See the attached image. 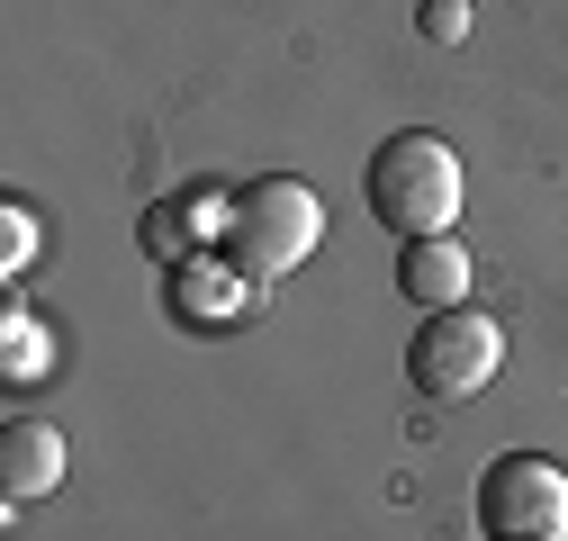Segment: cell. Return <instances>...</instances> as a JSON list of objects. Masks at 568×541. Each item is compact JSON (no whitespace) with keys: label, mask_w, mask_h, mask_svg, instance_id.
Instances as JSON below:
<instances>
[{"label":"cell","mask_w":568,"mask_h":541,"mask_svg":"<svg viewBox=\"0 0 568 541\" xmlns=\"http://www.w3.org/2000/svg\"><path fill=\"white\" fill-rule=\"evenodd\" d=\"M316 235H325V198L307 190V181H290V172H262V181H244L235 198H226V226H217V244H226V270L235 280H290V270L316 253Z\"/></svg>","instance_id":"obj_1"},{"label":"cell","mask_w":568,"mask_h":541,"mask_svg":"<svg viewBox=\"0 0 568 541\" xmlns=\"http://www.w3.org/2000/svg\"><path fill=\"white\" fill-rule=\"evenodd\" d=\"M362 198H371V217L397 244L452 235V217H460V154L443 145V135H424V126H397L371 154V172H362Z\"/></svg>","instance_id":"obj_2"},{"label":"cell","mask_w":568,"mask_h":541,"mask_svg":"<svg viewBox=\"0 0 568 541\" xmlns=\"http://www.w3.org/2000/svg\"><path fill=\"white\" fill-rule=\"evenodd\" d=\"M496 370H506V334H496L487 307H434L424 334L406 344V379H415L424 397H443V406L478 397Z\"/></svg>","instance_id":"obj_3"},{"label":"cell","mask_w":568,"mask_h":541,"mask_svg":"<svg viewBox=\"0 0 568 541\" xmlns=\"http://www.w3.org/2000/svg\"><path fill=\"white\" fill-rule=\"evenodd\" d=\"M478 532L487 541H568V469L541 451H506L478 479Z\"/></svg>","instance_id":"obj_4"},{"label":"cell","mask_w":568,"mask_h":541,"mask_svg":"<svg viewBox=\"0 0 568 541\" xmlns=\"http://www.w3.org/2000/svg\"><path fill=\"white\" fill-rule=\"evenodd\" d=\"M0 488H10V506L63 488V433L45 416H10V425H0Z\"/></svg>","instance_id":"obj_5"},{"label":"cell","mask_w":568,"mask_h":541,"mask_svg":"<svg viewBox=\"0 0 568 541\" xmlns=\"http://www.w3.org/2000/svg\"><path fill=\"white\" fill-rule=\"evenodd\" d=\"M469 280H478V262L452 244V235H415L406 253H397V289L434 316V307H469Z\"/></svg>","instance_id":"obj_6"},{"label":"cell","mask_w":568,"mask_h":541,"mask_svg":"<svg viewBox=\"0 0 568 541\" xmlns=\"http://www.w3.org/2000/svg\"><path fill=\"white\" fill-rule=\"evenodd\" d=\"M207 226H226V217L207 208V190H190V198H172V208L145 217V253H154V262H199V235H207Z\"/></svg>","instance_id":"obj_7"},{"label":"cell","mask_w":568,"mask_h":541,"mask_svg":"<svg viewBox=\"0 0 568 541\" xmlns=\"http://www.w3.org/2000/svg\"><path fill=\"white\" fill-rule=\"evenodd\" d=\"M244 289H253V280H207V262H172V316H181V325H199V316H207V325L235 316Z\"/></svg>","instance_id":"obj_8"},{"label":"cell","mask_w":568,"mask_h":541,"mask_svg":"<svg viewBox=\"0 0 568 541\" xmlns=\"http://www.w3.org/2000/svg\"><path fill=\"white\" fill-rule=\"evenodd\" d=\"M28 253H37V217L19 208V198H0V270L19 280V270H28Z\"/></svg>","instance_id":"obj_9"},{"label":"cell","mask_w":568,"mask_h":541,"mask_svg":"<svg viewBox=\"0 0 568 541\" xmlns=\"http://www.w3.org/2000/svg\"><path fill=\"white\" fill-rule=\"evenodd\" d=\"M424 37H434V45H460V37H469V0H424Z\"/></svg>","instance_id":"obj_10"},{"label":"cell","mask_w":568,"mask_h":541,"mask_svg":"<svg viewBox=\"0 0 568 541\" xmlns=\"http://www.w3.org/2000/svg\"><path fill=\"white\" fill-rule=\"evenodd\" d=\"M0 334H10V370H37V361H45V334H37L19 307H10V325H0Z\"/></svg>","instance_id":"obj_11"}]
</instances>
